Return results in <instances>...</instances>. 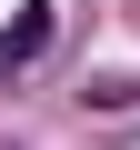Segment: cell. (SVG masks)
Listing matches in <instances>:
<instances>
[{"instance_id": "6da1fadb", "label": "cell", "mask_w": 140, "mask_h": 150, "mask_svg": "<svg viewBox=\"0 0 140 150\" xmlns=\"http://www.w3.org/2000/svg\"><path fill=\"white\" fill-rule=\"evenodd\" d=\"M50 40H60V10L50 0H20V10L0 20V80H20L30 60H50Z\"/></svg>"}]
</instances>
